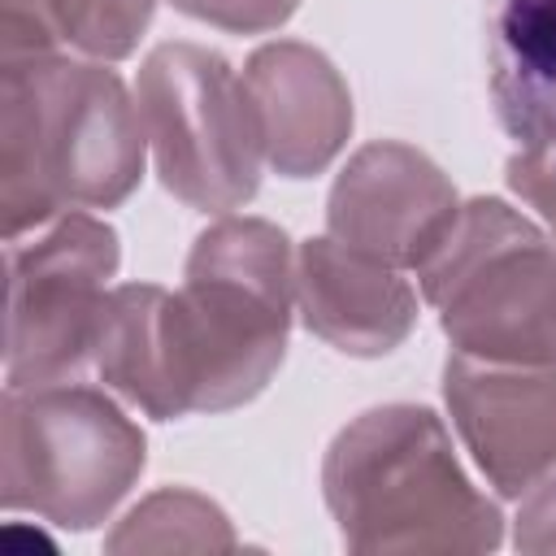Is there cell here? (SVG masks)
Here are the masks:
<instances>
[{
  "label": "cell",
  "instance_id": "obj_12",
  "mask_svg": "<svg viewBox=\"0 0 556 556\" xmlns=\"http://www.w3.org/2000/svg\"><path fill=\"white\" fill-rule=\"evenodd\" d=\"M486 83L521 148L556 139V0H486Z\"/></svg>",
  "mask_w": 556,
  "mask_h": 556
},
{
  "label": "cell",
  "instance_id": "obj_10",
  "mask_svg": "<svg viewBox=\"0 0 556 556\" xmlns=\"http://www.w3.org/2000/svg\"><path fill=\"white\" fill-rule=\"evenodd\" d=\"M265 165L282 178L321 174L352 135V96L334 61L300 39L265 43L243 65Z\"/></svg>",
  "mask_w": 556,
  "mask_h": 556
},
{
  "label": "cell",
  "instance_id": "obj_17",
  "mask_svg": "<svg viewBox=\"0 0 556 556\" xmlns=\"http://www.w3.org/2000/svg\"><path fill=\"white\" fill-rule=\"evenodd\" d=\"M513 543L521 552H556V478H543L517 513Z\"/></svg>",
  "mask_w": 556,
  "mask_h": 556
},
{
  "label": "cell",
  "instance_id": "obj_2",
  "mask_svg": "<svg viewBox=\"0 0 556 556\" xmlns=\"http://www.w3.org/2000/svg\"><path fill=\"white\" fill-rule=\"evenodd\" d=\"M148 130L104 61L61 52L4 56L0 74V222L4 239L70 208H117L143 178Z\"/></svg>",
  "mask_w": 556,
  "mask_h": 556
},
{
  "label": "cell",
  "instance_id": "obj_8",
  "mask_svg": "<svg viewBox=\"0 0 556 556\" xmlns=\"http://www.w3.org/2000/svg\"><path fill=\"white\" fill-rule=\"evenodd\" d=\"M456 213V187L426 152L400 139H378L339 169L326 200V230L378 265L421 269Z\"/></svg>",
  "mask_w": 556,
  "mask_h": 556
},
{
  "label": "cell",
  "instance_id": "obj_16",
  "mask_svg": "<svg viewBox=\"0 0 556 556\" xmlns=\"http://www.w3.org/2000/svg\"><path fill=\"white\" fill-rule=\"evenodd\" d=\"M504 178L521 195V204H530L547 222V230L556 239V139L513 152L504 165Z\"/></svg>",
  "mask_w": 556,
  "mask_h": 556
},
{
  "label": "cell",
  "instance_id": "obj_7",
  "mask_svg": "<svg viewBox=\"0 0 556 556\" xmlns=\"http://www.w3.org/2000/svg\"><path fill=\"white\" fill-rule=\"evenodd\" d=\"M117 261L113 226L78 208L52 217L35 239H9V387L65 382L91 356Z\"/></svg>",
  "mask_w": 556,
  "mask_h": 556
},
{
  "label": "cell",
  "instance_id": "obj_13",
  "mask_svg": "<svg viewBox=\"0 0 556 556\" xmlns=\"http://www.w3.org/2000/svg\"><path fill=\"white\" fill-rule=\"evenodd\" d=\"M156 0H0L4 56L74 48L91 61H122L139 48Z\"/></svg>",
  "mask_w": 556,
  "mask_h": 556
},
{
  "label": "cell",
  "instance_id": "obj_4",
  "mask_svg": "<svg viewBox=\"0 0 556 556\" xmlns=\"http://www.w3.org/2000/svg\"><path fill=\"white\" fill-rule=\"evenodd\" d=\"M456 352L478 361H556V239L504 200L460 204L417 269Z\"/></svg>",
  "mask_w": 556,
  "mask_h": 556
},
{
  "label": "cell",
  "instance_id": "obj_14",
  "mask_svg": "<svg viewBox=\"0 0 556 556\" xmlns=\"http://www.w3.org/2000/svg\"><path fill=\"white\" fill-rule=\"evenodd\" d=\"M239 539L226 513L182 486H165L135 504L109 534V552H230Z\"/></svg>",
  "mask_w": 556,
  "mask_h": 556
},
{
  "label": "cell",
  "instance_id": "obj_11",
  "mask_svg": "<svg viewBox=\"0 0 556 556\" xmlns=\"http://www.w3.org/2000/svg\"><path fill=\"white\" fill-rule=\"evenodd\" d=\"M295 308L317 339L348 356H387L417 321V295L400 269L378 265L330 235L308 239L295 252Z\"/></svg>",
  "mask_w": 556,
  "mask_h": 556
},
{
  "label": "cell",
  "instance_id": "obj_15",
  "mask_svg": "<svg viewBox=\"0 0 556 556\" xmlns=\"http://www.w3.org/2000/svg\"><path fill=\"white\" fill-rule=\"evenodd\" d=\"M300 0H174L178 13L235 30V35H261V30H278Z\"/></svg>",
  "mask_w": 556,
  "mask_h": 556
},
{
  "label": "cell",
  "instance_id": "obj_9",
  "mask_svg": "<svg viewBox=\"0 0 556 556\" xmlns=\"http://www.w3.org/2000/svg\"><path fill=\"white\" fill-rule=\"evenodd\" d=\"M443 400L500 495H530L556 469V361L517 365L452 352Z\"/></svg>",
  "mask_w": 556,
  "mask_h": 556
},
{
  "label": "cell",
  "instance_id": "obj_6",
  "mask_svg": "<svg viewBox=\"0 0 556 556\" xmlns=\"http://www.w3.org/2000/svg\"><path fill=\"white\" fill-rule=\"evenodd\" d=\"M139 117L161 187L191 208L230 213L261 187V130L230 61L200 43H161L139 65Z\"/></svg>",
  "mask_w": 556,
  "mask_h": 556
},
{
  "label": "cell",
  "instance_id": "obj_1",
  "mask_svg": "<svg viewBox=\"0 0 556 556\" xmlns=\"http://www.w3.org/2000/svg\"><path fill=\"white\" fill-rule=\"evenodd\" d=\"M295 304L287 235L261 217H217L178 291L113 287L96 330V374L156 421L256 400L282 365Z\"/></svg>",
  "mask_w": 556,
  "mask_h": 556
},
{
  "label": "cell",
  "instance_id": "obj_5",
  "mask_svg": "<svg viewBox=\"0 0 556 556\" xmlns=\"http://www.w3.org/2000/svg\"><path fill=\"white\" fill-rule=\"evenodd\" d=\"M148 460L143 430L96 387H9L0 408V500L61 530L100 526Z\"/></svg>",
  "mask_w": 556,
  "mask_h": 556
},
{
  "label": "cell",
  "instance_id": "obj_3",
  "mask_svg": "<svg viewBox=\"0 0 556 556\" xmlns=\"http://www.w3.org/2000/svg\"><path fill=\"white\" fill-rule=\"evenodd\" d=\"M321 486L352 552H491L500 508L465 478L443 421L417 404H382L343 426Z\"/></svg>",
  "mask_w": 556,
  "mask_h": 556
}]
</instances>
